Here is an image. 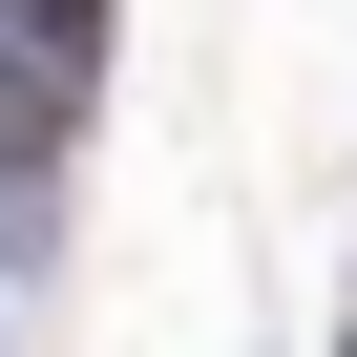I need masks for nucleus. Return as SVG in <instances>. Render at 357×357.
<instances>
[{
  "mask_svg": "<svg viewBox=\"0 0 357 357\" xmlns=\"http://www.w3.org/2000/svg\"><path fill=\"white\" fill-rule=\"evenodd\" d=\"M63 126H84V63H43L0 22V168H63Z\"/></svg>",
  "mask_w": 357,
  "mask_h": 357,
  "instance_id": "obj_1",
  "label": "nucleus"
},
{
  "mask_svg": "<svg viewBox=\"0 0 357 357\" xmlns=\"http://www.w3.org/2000/svg\"><path fill=\"white\" fill-rule=\"evenodd\" d=\"M0 22H22L43 63H105V0H0Z\"/></svg>",
  "mask_w": 357,
  "mask_h": 357,
  "instance_id": "obj_2",
  "label": "nucleus"
}]
</instances>
